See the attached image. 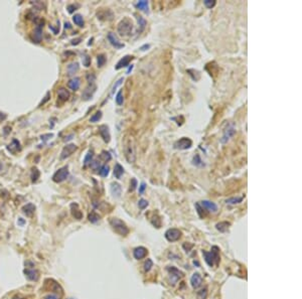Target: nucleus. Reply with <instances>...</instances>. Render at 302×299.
Returning a JSON list of instances; mask_svg holds the SVG:
<instances>
[{
  "mask_svg": "<svg viewBox=\"0 0 302 299\" xmlns=\"http://www.w3.org/2000/svg\"><path fill=\"white\" fill-rule=\"evenodd\" d=\"M123 152L126 160L129 163H134L136 160L135 141L130 133L125 134L123 138Z\"/></svg>",
  "mask_w": 302,
  "mask_h": 299,
  "instance_id": "nucleus-1",
  "label": "nucleus"
},
{
  "mask_svg": "<svg viewBox=\"0 0 302 299\" xmlns=\"http://www.w3.org/2000/svg\"><path fill=\"white\" fill-rule=\"evenodd\" d=\"M202 255L204 257V261L210 267H214L215 265H218L220 262V254H219L218 247H213L211 252L202 251Z\"/></svg>",
  "mask_w": 302,
  "mask_h": 299,
  "instance_id": "nucleus-2",
  "label": "nucleus"
},
{
  "mask_svg": "<svg viewBox=\"0 0 302 299\" xmlns=\"http://www.w3.org/2000/svg\"><path fill=\"white\" fill-rule=\"evenodd\" d=\"M109 223L111 225L112 229L118 233L119 235L121 236H126L129 234V229L128 227L126 226V224L124 223L123 221H121L120 219H117V218H111L109 220Z\"/></svg>",
  "mask_w": 302,
  "mask_h": 299,
  "instance_id": "nucleus-3",
  "label": "nucleus"
},
{
  "mask_svg": "<svg viewBox=\"0 0 302 299\" xmlns=\"http://www.w3.org/2000/svg\"><path fill=\"white\" fill-rule=\"evenodd\" d=\"M132 29H133V22H132L131 19L127 18V17L120 21L119 24H118V32L121 36L130 35L132 32Z\"/></svg>",
  "mask_w": 302,
  "mask_h": 299,
  "instance_id": "nucleus-4",
  "label": "nucleus"
},
{
  "mask_svg": "<svg viewBox=\"0 0 302 299\" xmlns=\"http://www.w3.org/2000/svg\"><path fill=\"white\" fill-rule=\"evenodd\" d=\"M68 176H69V168L68 166H64V167L60 168V169L54 174L52 180L56 183H60L66 180L67 178H68Z\"/></svg>",
  "mask_w": 302,
  "mask_h": 299,
  "instance_id": "nucleus-5",
  "label": "nucleus"
},
{
  "mask_svg": "<svg viewBox=\"0 0 302 299\" xmlns=\"http://www.w3.org/2000/svg\"><path fill=\"white\" fill-rule=\"evenodd\" d=\"M42 27H43V20L39 19V20L36 21V26H35L32 33V40L34 41V42L38 43L41 41V38H42Z\"/></svg>",
  "mask_w": 302,
  "mask_h": 299,
  "instance_id": "nucleus-6",
  "label": "nucleus"
},
{
  "mask_svg": "<svg viewBox=\"0 0 302 299\" xmlns=\"http://www.w3.org/2000/svg\"><path fill=\"white\" fill-rule=\"evenodd\" d=\"M192 145V141H191L189 138L186 137H183L181 139L177 140L173 146H174L175 149H178V150H185V149H188V148L191 147Z\"/></svg>",
  "mask_w": 302,
  "mask_h": 299,
  "instance_id": "nucleus-7",
  "label": "nucleus"
},
{
  "mask_svg": "<svg viewBox=\"0 0 302 299\" xmlns=\"http://www.w3.org/2000/svg\"><path fill=\"white\" fill-rule=\"evenodd\" d=\"M235 133H236V128L234 127V125H229L225 129L224 134H223L222 138H221V143L225 144L228 141H230V139L235 135Z\"/></svg>",
  "mask_w": 302,
  "mask_h": 299,
  "instance_id": "nucleus-8",
  "label": "nucleus"
},
{
  "mask_svg": "<svg viewBox=\"0 0 302 299\" xmlns=\"http://www.w3.org/2000/svg\"><path fill=\"white\" fill-rule=\"evenodd\" d=\"M181 237V232L177 229H169L165 233V238L169 242H175Z\"/></svg>",
  "mask_w": 302,
  "mask_h": 299,
  "instance_id": "nucleus-9",
  "label": "nucleus"
},
{
  "mask_svg": "<svg viewBox=\"0 0 302 299\" xmlns=\"http://www.w3.org/2000/svg\"><path fill=\"white\" fill-rule=\"evenodd\" d=\"M77 149H78V147H77L75 144H68V145H66L64 147V149H63L62 153H61V159H66V158L70 157Z\"/></svg>",
  "mask_w": 302,
  "mask_h": 299,
  "instance_id": "nucleus-10",
  "label": "nucleus"
},
{
  "mask_svg": "<svg viewBox=\"0 0 302 299\" xmlns=\"http://www.w3.org/2000/svg\"><path fill=\"white\" fill-rule=\"evenodd\" d=\"M99 133L106 143H109L110 140H111V135H110L109 127L107 125H101L99 127Z\"/></svg>",
  "mask_w": 302,
  "mask_h": 299,
  "instance_id": "nucleus-11",
  "label": "nucleus"
},
{
  "mask_svg": "<svg viewBox=\"0 0 302 299\" xmlns=\"http://www.w3.org/2000/svg\"><path fill=\"white\" fill-rule=\"evenodd\" d=\"M96 89H97V87H96V85H95V83L89 84V86L87 87L86 90H85L84 93H83V99L86 101L92 99V97H93V95H94Z\"/></svg>",
  "mask_w": 302,
  "mask_h": 299,
  "instance_id": "nucleus-12",
  "label": "nucleus"
},
{
  "mask_svg": "<svg viewBox=\"0 0 302 299\" xmlns=\"http://www.w3.org/2000/svg\"><path fill=\"white\" fill-rule=\"evenodd\" d=\"M199 205L204 207L206 211H210V213H217L218 211V205L215 203L210 201H202L199 203Z\"/></svg>",
  "mask_w": 302,
  "mask_h": 299,
  "instance_id": "nucleus-13",
  "label": "nucleus"
},
{
  "mask_svg": "<svg viewBox=\"0 0 302 299\" xmlns=\"http://www.w3.org/2000/svg\"><path fill=\"white\" fill-rule=\"evenodd\" d=\"M132 59H133V57H132V55H125V57H122L119 62L117 63L115 69L116 70H120V69H122V68L128 67L129 66V63L131 62Z\"/></svg>",
  "mask_w": 302,
  "mask_h": 299,
  "instance_id": "nucleus-14",
  "label": "nucleus"
},
{
  "mask_svg": "<svg viewBox=\"0 0 302 299\" xmlns=\"http://www.w3.org/2000/svg\"><path fill=\"white\" fill-rule=\"evenodd\" d=\"M147 249L144 248V247H137V248L134 250L133 255L134 258L137 259V260H141V259L145 258L147 256Z\"/></svg>",
  "mask_w": 302,
  "mask_h": 299,
  "instance_id": "nucleus-15",
  "label": "nucleus"
},
{
  "mask_svg": "<svg viewBox=\"0 0 302 299\" xmlns=\"http://www.w3.org/2000/svg\"><path fill=\"white\" fill-rule=\"evenodd\" d=\"M169 273H170V281L172 284H175V283L177 282V281L179 280V278L181 277V273L179 272L178 270H177L176 268H174V267H171V268L168 269Z\"/></svg>",
  "mask_w": 302,
  "mask_h": 299,
  "instance_id": "nucleus-16",
  "label": "nucleus"
},
{
  "mask_svg": "<svg viewBox=\"0 0 302 299\" xmlns=\"http://www.w3.org/2000/svg\"><path fill=\"white\" fill-rule=\"evenodd\" d=\"M190 283H191V286L194 289L198 288L201 285V283H202V278H201L200 274H199V273H194L190 278Z\"/></svg>",
  "mask_w": 302,
  "mask_h": 299,
  "instance_id": "nucleus-17",
  "label": "nucleus"
},
{
  "mask_svg": "<svg viewBox=\"0 0 302 299\" xmlns=\"http://www.w3.org/2000/svg\"><path fill=\"white\" fill-rule=\"evenodd\" d=\"M108 40H109L110 43H111L113 46H115L116 48H122V47H124V44L120 42L119 39L116 37V35L114 34V33L110 32L109 34H108Z\"/></svg>",
  "mask_w": 302,
  "mask_h": 299,
  "instance_id": "nucleus-18",
  "label": "nucleus"
},
{
  "mask_svg": "<svg viewBox=\"0 0 302 299\" xmlns=\"http://www.w3.org/2000/svg\"><path fill=\"white\" fill-rule=\"evenodd\" d=\"M81 86V79L78 77H75V78L71 79L68 83V87L73 91H77Z\"/></svg>",
  "mask_w": 302,
  "mask_h": 299,
  "instance_id": "nucleus-19",
  "label": "nucleus"
},
{
  "mask_svg": "<svg viewBox=\"0 0 302 299\" xmlns=\"http://www.w3.org/2000/svg\"><path fill=\"white\" fill-rule=\"evenodd\" d=\"M71 211H72V215L73 217L75 218V219L77 220H81L83 218V213L80 211V209H79V205H77V203H72L71 205Z\"/></svg>",
  "mask_w": 302,
  "mask_h": 299,
  "instance_id": "nucleus-20",
  "label": "nucleus"
},
{
  "mask_svg": "<svg viewBox=\"0 0 302 299\" xmlns=\"http://www.w3.org/2000/svg\"><path fill=\"white\" fill-rule=\"evenodd\" d=\"M24 274H25V276H26L27 278H28L29 280H31V281H36L37 279H38V277H39L38 272H37V271H35V270H33V269H25Z\"/></svg>",
  "mask_w": 302,
  "mask_h": 299,
  "instance_id": "nucleus-21",
  "label": "nucleus"
},
{
  "mask_svg": "<svg viewBox=\"0 0 302 299\" xmlns=\"http://www.w3.org/2000/svg\"><path fill=\"white\" fill-rule=\"evenodd\" d=\"M35 211V205L33 203H27V205H23L22 207V211L24 215H26L27 217H31L33 215Z\"/></svg>",
  "mask_w": 302,
  "mask_h": 299,
  "instance_id": "nucleus-22",
  "label": "nucleus"
},
{
  "mask_svg": "<svg viewBox=\"0 0 302 299\" xmlns=\"http://www.w3.org/2000/svg\"><path fill=\"white\" fill-rule=\"evenodd\" d=\"M111 193L113 195V197H120L121 195V187H120L119 183L117 182H112L111 183Z\"/></svg>",
  "mask_w": 302,
  "mask_h": 299,
  "instance_id": "nucleus-23",
  "label": "nucleus"
},
{
  "mask_svg": "<svg viewBox=\"0 0 302 299\" xmlns=\"http://www.w3.org/2000/svg\"><path fill=\"white\" fill-rule=\"evenodd\" d=\"M58 96H59V98H60V100L67 101L69 98H70V92L65 88H60L58 91Z\"/></svg>",
  "mask_w": 302,
  "mask_h": 299,
  "instance_id": "nucleus-24",
  "label": "nucleus"
},
{
  "mask_svg": "<svg viewBox=\"0 0 302 299\" xmlns=\"http://www.w3.org/2000/svg\"><path fill=\"white\" fill-rule=\"evenodd\" d=\"M123 173H124L123 166L119 163H116L115 166H114V175H115V177L118 178V179H120L121 176L123 175Z\"/></svg>",
  "mask_w": 302,
  "mask_h": 299,
  "instance_id": "nucleus-25",
  "label": "nucleus"
},
{
  "mask_svg": "<svg viewBox=\"0 0 302 299\" xmlns=\"http://www.w3.org/2000/svg\"><path fill=\"white\" fill-rule=\"evenodd\" d=\"M231 226V224L229 222H221V223H218L216 225V228L218 231L222 232V233H225V232L228 231L229 227Z\"/></svg>",
  "mask_w": 302,
  "mask_h": 299,
  "instance_id": "nucleus-26",
  "label": "nucleus"
},
{
  "mask_svg": "<svg viewBox=\"0 0 302 299\" xmlns=\"http://www.w3.org/2000/svg\"><path fill=\"white\" fill-rule=\"evenodd\" d=\"M7 149L10 152H12V153H15L17 150H20V144H19V142L17 141L16 139H13L11 145H9L8 147H7Z\"/></svg>",
  "mask_w": 302,
  "mask_h": 299,
  "instance_id": "nucleus-27",
  "label": "nucleus"
},
{
  "mask_svg": "<svg viewBox=\"0 0 302 299\" xmlns=\"http://www.w3.org/2000/svg\"><path fill=\"white\" fill-rule=\"evenodd\" d=\"M136 7H137L139 10H142L144 12H148V1L146 0H142L139 2L136 3Z\"/></svg>",
  "mask_w": 302,
  "mask_h": 299,
  "instance_id": "nucleus-28",
  "label": "nucleus"
},
{
  "mask_svg": "<svg viewBox=\"0 0 302 299\" xmlns=\"http://www.w3.org/2000/svg\"><path fill=\"white\" fill-rule=\"evenodd\" d=\"M73 20H74V22L76 23L77 25H79V26H84V18H83V16L81 14H75L74 16H73Z\"/></svg>",
  "mask_w": 302,
  "mask_h": 299,
  "instance_id": "nucleus-29",
  "label": "nucleus"
},
{
  "mask_svg": "<svg viewBox=\"0 0 302 299\" xmlns=\"http://www.w3.org/2000/svg\"><path fill=\"white\" fill-rule=\"evenodd\" d=\"M39 175H40V172H39V170L37 169L36 167H33L32 169H31V174H30L31 181H32V182H35V181H36L37 179L39 178Z\"/></svg>",
  "mask_w": 302,
  "mask_h": 299,
  "instance_id": "nucleus-30",
  "label": "nucleus"
},
{
  "mask_svg": "<svg viewBox=\"0 0 302 299\" xmlns=\"http://www.w3.org/2000/svg\"><path fill=\"white\" fill-rule=\"evenodd\" d=\"M79 71V64L78 63H74V64H71L70 66H68V73L69 75H74L75 73H77Z\"/></svg>",
  "mask_w": 302,
  "mask_h": 299,
  "instance_id": "nucleus-31",
  "label": "nucleus"
},
{
  "mask_svg": "<svg viewBox=\"0 0 302 299\" xmlns=\"http://www.w3.org/2000/svg\"><path fill=\"white\" fill-rule=\"evenodd\" d=\"M93 157H94V153H93L92 150H89L88 153H87L86 157H85L84 159V165L87 166L89 165V164H91V162L93 161Z\"/></svg>",
  "mask_w": 302,
  "mask_h": 299,
  "instance_id": "nucleus-32",
  "label": "nucleus"
},
{
  "mask_svg": "<svg viewBox=\"0 0 302 299\" xmlns=\"http://www.w3.org/2000/svg\"><path fill=\"white\" fill-rule=\"evenodd\" d=\"M137 20H138V24H139V29H138V31H139V32H142L146 26V20L142 16H137Z\"/></svg>",
  "mask_w": 302,
  "mask_h": 299,
  "instance_id": "nucleus-33",
  "label": "nucleus"
},
{
  "mask_svg": "<svg viewBox=\"0 0 302 299\" xmlns=\"http://www.w3.org/2000/svg\"><path fill=\"white\" fill-rule=\"evenodd\" d=\"M153 215H154V217L151 218V219H150V221H151V223H152L153 226H155L156 228H160V226H161L160 219H159V217L155 213H153Z\"/></svg>",
  "mask_w": 302,
  "mask_h": 299,
  "instance_id": "nucleus-34",
  "label": "nucleus"
},
{
  "mask_svg": "<svg viewBox=\"0 0 302 299\" xmlns=\"http://www.w3.org/2000/svg\"><path fill=\"white\" fill-rule=\"evenodd\" d=\"M99 173H100L101 176H103V177L108 176V174H109V166H108L107 164L102 165L100 168V170H99Z\"/></svg>",
  "mask_w": 302,
  "mask_h": 299,
  "instance_id": "nucleus-35",
  "label": "nucleus"
},
{
  "mask_svg": "<svg viewBox=\"0 0 302 299\" xmlns=\"http://www.w3.org/2000/svg\"><path fill=\"white\" fill-rule=\"evenodd\" d=\"M88 219L91 223H96V222H98L99 220H100V215H99L96 211H92V213L89 215Z\"/></svg>",
  "mask_w": 302,
  "mask_h": 299,
  "instance_id": "nucleus-36",
  "label": "nucleus"
},
{
  "mask_svg": "<svg viewBox=\"0 0 302 299\" xmlns=\"http://www.w3.org/2000/svg\"><path fill=\"white\" fill-rule=\"evenodd\" d=\"M195 207H196L197 213H198L199 217H200V218H204V217H206V211H204L206 209H204V207H202L200 205H199V203H195Z\"/></svg>",
  "mask_w": 302,
  "mask_h": 299,
  "instance_id": "nucleus-37",
  "label": "nucleus"
},
{
  "mask_svg": "<svg viewBox=\"0 0 302 299\" xmlns=\"http://www.w3.org/2000/svg\"><path fill=\"white\" fill-rule=\"evenodd\" d=\"M243 201V197H231V199H228L226 201L227 203H230V205H236V203H239Z\"/></svg>",
  "mask_w": 302,
  "mask_h": 299,
  "instance_id": "nucleus-38",
  "label": "nucleus"
},
{
  "mask_svg": "<svg viewBox=\"0 0 302 299\" xmlns=\"http://www.w3.org/2000/svg\"><path fill=\"white\" fill-rule=\"evenodd\" d=\"M101 118H102V112H101V111H98L96 114H94L92 117H91L90 122H92V123H96V122H99V120H100Z\"/></svg>",
  "mask_w": 302,
  "mask_h": 299,
  "instance_id": "nucleus-39",
  "label": "nucleus"
},
{
  "mask_svg": "<svg viewBox=\"0 0 302 299\" xmlns=\"http://www.w3.org/2000/svg\"><path fill=\"white\" fill-rule=\"evenodd\" d=\"M97 62H98V67L99 68H102V67L105 65L106 63V57L104 55H99L97 57Z\"/></svg>",
  "mask_w": 302,
  "mask_h": 299,
  "instance_id": "nucleus-40",
  "label": "nucleus"
},
{
  "mask_svg": "<svg viewBox=\"0 0 302 299\" xmlns=\"http://www.w3.org/2000/svg\"><path fill=\"white\" fill-rule=\"evenodd\" d=\"M116 103H117L119 106H121V105H123V102H124V98H123V94H122V91L120 90L119 92L117 93V95H116Z\"/></svg>",
  "mask_w": 302,
  "mask_h": 299,
  "instance_id": "nucleus-41",
  "label": "nucleus"
},
{
  "mask_svg": "<svg viewBox=\"0 0 302 299\" xmlns=\"http://www.w3.org/2000/svg\"><path fill=\"white\" fill-rule=\"evenodd\" d=\"M204 5H206V7L212 9V8H214V7H215L217 1H216V0H204Z\"/></svg>",
  "mask_w": 302,
  "mask_h": 299,
  "instance_id": "nucleus-42",
  "label": "nucleus"
},
{
  "mask_svg": "<svg viewBox=\"0 0 302 299\" xmlns=\"http://www.w3.org/2000/svg\"><path fill=\"white\" fill-rule=\"evenodd\" d=\"M82 61H83V65H84L85 67H87V68H88V67L90 66V64H91V57H89V55H85L84 57H82Z\"/></svg>",
  "mask_w": 302,
  "mask_h": 299,
  "instance_id": "nucleus-43",
  "label": "nucleus"
},
{
  "mask_svg": "<svg viewBox=\"0 0 302 299\" xmlns=\"http://www.w3.org/2000/svg\"><path fill=\"white\" fill-rule=\"evenodd\" d=\"M101 157L103 158L104 161H109V160H111V154L109 153L108 151H102V153H101Z\"/></svg>",
  "mask_w": 302,
  "mask_h": 299,
  "instance_id": "nucleus-44",
  "label": "nucleus"
},
{
  "mask_svg": "<svg viewBox=\"0 0 302 299\" xmlns=\"http://www.w3.org/2000/svg\"><path fill=\"white\" fill-rule=\"evenodd\" d=\"M147 205H148V201H146V199H141L138 201V207H139L140 209H144L145 207H147Z\"/></svg>",
  "mask_w": 302,
  "mask_h": 299,
  "instance_id": "nucleus-45",
  "label": "nucleus"
},
{
  "mask_svg": "<svg viewBox=\"0 0 302 299\" xmlns=\"http://www.w3.org/2000/svg\"><path fill=\"white\" fill-rule=\"evenodd\" d=\"M153 266V262L152 260H150V259H148L147 261L145 262V264H144V270L147 272V271H149L150 269H151V267Z\"/></svg>",
  "mask_w": 302,
  "mask_h": 299,
  "instance_id": "nucleus-46",
  "label": "nucleus"
},
{
  "mask_svg": "<svg viewBox=\"0 0 302 299\" xmlns=\"http://www.w3.org/2000/svg\"><path fill=\"white\" fill-rule=\"evenodd\" d=\"M136 187H137V180H136L135 178H132V179H131V182H130V189H129V191H135Z\"/></svg>",
  "mask_w": 302,
  "mask_h": 299,
  "instance_id": "nucleus-47",
  "label": "nucleus"
},
{
  "mask_svg": "<svg viewBox=\"0 0 302 299\" xmlns=\"http://www.w3.org/2000/svg\"><path fill=\"white\" fill-rule=\"evenodd\" d=\"M87 80H88L89 84H92V83H95L96 77H95V75H93V74H89V75H87Z\"/></svg>",
  "mask_w": 302,
  "mask_h": 299,
  "instance_id": "nucleus-48",
  "label": "nucleus"
},
{
  "mask_svg": "<svg viewBox=\"0 0 302 299\" xmlns=\"http://www.w3.org/2000/svg\"><path fill=\"white\" fill-rule=\"evenodd\" d=\"M79 6V5H75V4H71V5H69V6H68V11H69V12H70V13H73V12H74V11L75 10H77V7H78Z\"/></svg>",
  "mask_w": 302,
  "mask_h": 299,
  "instance_id": "nucleus-49",
  "label": "nucleus"
},
{
  "mask_svg": "<svg viewBox=\"0 0 302 299\" xmlns=\"http://www.w3.org/2000/svg\"><path fill=\"white\" fill-rule=\"evenodd\" d=\"M52 136H54V134H44V135H41L40 136V139L43 140V141H46L47 139H49V138H52Z\"/></svg>",
  "mask_w": 302,
  "mask_h": 299,
  "instance_id": "nucleus-50",
  "label": "nucleus"
},
{
  "mask_svg": "<svg viewBox=\"0 0 302 299\" xmlns=\"http://www.w3.org/2000/svg\"><path fill=\"white\" fill-rule=\"evenodd\" d=\"M145 189H146V185L144 182H142L141 185H140V187H139V193H140V195H142V193H144Z\"/></svg>",
  "mask_w": 302,
  "mask_h": 299,
  "instance_id": "nucleus-51",
  "label": "nucleus"
},
{
  "mask_svg": "<svg viewBox=\"0 0 302 299\" xmlns=\"http://www.w3.org/2000/svg\"><path fill=\"white\" fill-rule=\"evenodd\" d=\"M81 40H82V38H81V37H79V38H76V39H73V40H72V44H73V45L79 44V43L81 42Z\"/></svg>",
  "mask_w": 302,
  "mask_h": 299,
  "instance_id": "nucleus-52",
  "label": "nucleus"
},
{
  "mask_svg": "<svg viewBox=\"0 0 302 299\" xmlns=\"http://www.w3.org/2000/svg\"><path fill=\"white\" fill-rule=\"evenodd\" d=\"M49 96H50V93H49V92H47V93H46V96H45V99H44V101H42V102H41V103H40V104H39V106H41V105H43V104H44V103H45V102H46V101H47V100H48V99H49Z\"/></svg>",
  "mask_w": 302,
  "mask_h": 299,
  "instance_id": "nucleus-53",
  "label": "nucleus"
},
{
  "mask_svg": "<svg viewBox=\"0 0 302 299\" xmlns=\"http://www.w3.org/2000/svg\"><path fill=\"white\" fill-rule=\"evenodd\" d=\"M44 299H60L56 295H54V294H50V295H47L46 297H45Z\"/></svg>",
  "mask_w": 302,
  "mask_h": 299,
  "instance_id": "nucleus-54",
  "label": "nucleus"
},
{
  "mask_svg": "<svg viewBox=\"0 0 302 299\" xmlns=\"http://www.w3.org/2000/svg\"><path fill=\"white\" fill-rule=\"evenodd\" d=\"M4 130H5V131H4V133H5V134H8V132H9V131H11V128L7 126V127H5V128H4Z\"/></svg>",
  "mask_w": 302,
  "mask_h": 299,
  "instance_id": "nucleus-55",
  "label": "nucleus"
},
{
  "mask_svg": "<svg viewBox=\"0 0 302 299\" xmlns=\"http://www.w3.org/2000/svg\"><path fill=\"white\" fill-rule=\"evenodd\" d=\"M65 26H66V28H71V24L69 22H66V24H65Z\"/></svg>",
  "mask_w": 302,
  "mask_h": 299,
  "instance_id": "nucleus-56",
  "label": "nucleus"
},
{
  "mask_svg": "<svg viewBox=\"0 0 302 299\" xmlns=\"http://www.w3.org/2000/svg\"><path fill=\"white\" fill-rule=\"evenodd\" d=\"M72 137H73V135L68 136V137H66V139H65V141H68V140H71V139H72Z\"/></svg>",
  "mask_w": 302,
  "mask_h": 299,
  "instance_id": "nucleus-57",
  "label": "nucleus"
},
{
  "mask_svg": "<svg viewBox=\"0 0 302 299\" xmlns=\"http://www.w3.org/2000/svg\"><path fill=\"white\" fill-rule=\"evenodd\" d=\"M132 69H133V66H132V65H131V66L129 67V69H128V71H127V74H129V73L131 72V70H132Z\"/></svg>",
  "mask_w": 302,
  "mask_h": 299,
  "instance_id": "nucleus-58",
  "label": "nucleus"
},
{
  "mask_svg": "<svg viewBox=\"0 0 302 299\" xmlns=\"http://www.w3.org/2000/svg\"><path fill=\"white\" fill-rule=\"evenodd\" d=\"M0 114H1V113H0ZM5 118H6V115H3V116L0 115V120H4Z\"/></svg>",
  "mask_w": 302,
  "mask_h": 299,
  "instance_id": "nucleus-59",
  "label": "nucleus"
},
{
  "mask_svg": "<svg viewBox=\"0 0 302 299\" xmlns=\"http://www.w3.org/2000/svg\"><path fill=\"white\" fill-rule=\"evenodd\" d=\"M19 224H20V225H23V224H24V221H23L22 219H19Z\"/></svg>",
  "mask_w": 302,
  "mask_h": 299,
  "instance_id": "nucleus-60",
  "label": "nucleus"
},
{
  "mask_svg": "<svg viewBox=\"0 0 302 299\" xmlns=\"http://www.w3.org/2000/svg\"><path fill=\"white\" fill-rule=\"evenodd\" d=\"M13 299H22V298H17V297H13Z\"/></svg>",
  "mask_w": 302,
  "mask_h": 299,
  "instance_id": "nucleus-61",
  "label": "nucleus"
},
{
  "mask_svg": "<svg viewBox=\"0 0 302 299\" xmlns=\"http://www.w3.org/2000/svg\"><path fill=\"white\" fill-rule=\"evenodd\" d=\"M68 299H76V298H68Z\"/></svg>",
  "mask_w": 302,
  "mask_h": 299,
  "instance_id": "nucleus-62",
  "label": "nucleus"
}]
</instances>
